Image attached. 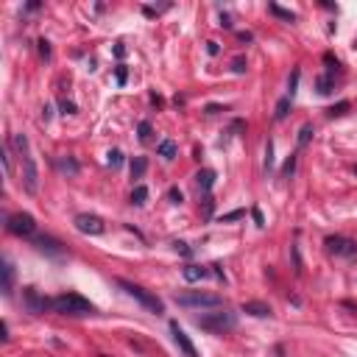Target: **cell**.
<instances>
[{
    "label": "cell",
    "mask_w": 357,
    "mask_h": 357,
    "mask_svg": "<svg viewBox=\"0 0 357 357\" xmlns=\"http://www.w3.org/2000/svg\"><path fill=\"white\" fill-rule=\"evenodd\" d=\"M318 92H321V95H329V92H332V78L329 76L318 78Z\"/></svg>",
    "instance_id": "d4e9b609"
},
{
    "label": "cell",
    "mask_w": 357,
    "mask_h": 357,
    "mask_svg": "<svg viewBox=\"0 0 357 357\" xmlns=\"http://www.w3.org/2000/svg\"><path fill=\"white\" fill-rule=\"evenodd\" d=\"M59 106H62V115H76V112H78L76 104H73V101H67V98H62V104H59Z\"/></svg>",
    "instance_id": "1f68e13d"
},
{
    "label": "cell",
    "mask_w": 357,
    "mask_h": 357,
    "mask_svg": "<svg viewBox=\"0 0 357 357\" xmlns=\"http://www.w3.org/2000/svg\"><path fill=\"white\" fill-rule=\"evenodd\" d=\"M34 245H36V251L50 254V257H62L64 254L62 243H59L56 238H50V235H39V238H34Z\"/></svg>",
    "instance_id": "8fae6325"
},
{
    "label": "cell",
    "mask_w": 357,
    "mask_h": 357,
    "mask_svg": "<svg viewBox=\"0 0 357 357\" xmlns=\"http://www.w3.org/2000/svg\"><path fill=\"white\" fill-rule=\"evenodd\" d=\"M115 56L123 59V56H126V48H123V45H118V48H115Z\"/></svg>",
    "instance_id": "7bdbcfd3"
},
{
    "label": "cell",
    "mask_w": 357,
    "mask_h": 357,
    "mask_svg": "<svg viewBox=\"0 0 357 357\" xmlns=\"http://www.w3.org/2000/svg\"><path fill=\"white\" fill-rule=\"evenodd\" d=\"M6 229L11 232V235H20V238H31L36 232V221L28 212H17V215L6 218Z\"/></svg>",
    "instance_id": "52a82bcc"
},
{
    "label": "cell",
    "mask_w": 357,
    "mask_h": 357,
    "mask_svg": "<svg viewBox=\"0 0 357 357\" xmlns=\"http://www.w3.org/2000/svg\"><path fill=\"white\" fill-rule=\"evenodd\" d=\"M109 165H112V168H120V165H123V154H120V151H109Z\"/></svg>",
    "instance_id": "d6a6232c"
},
{
    "label": "cell",
    "mask_w": 357,
    "mask_h": 357,
    "mask_svg": "<svg viewBox=\"0 0 357 357\" xmlns=\"http://www.w3.org/2000/svg\"><path fill=\"white\" fill-rule=\"evenodd\" d=\"M212 268H215V273H218V279H224V282H226V273H224V265H221V262H215V265H212Z\"/></svg>",
    "instance_id": "60d3db41"
},
{
    "label": "cell",
    "mask_w": 357,
    "mask_h": 357,
    "mask_svg": "<svg viewBox=\"0 0 357 357\" xmlns=\"http://www.w3.org/2000/svg\"><path fill=\"white\" fill-rule=\"evenodd\" d=\"M273 168V142L268 140V145H265V170H271Z\"/></svg>",
    "instance_id": "f546056e"
},
{
    "label": "cell",
    "mask_w": 357,
    "mask_h": 357,
    "mask_svg": "<svg viewBox=\"0 0 357 357\" xmlns=\"http://www.w3.org/2000/svg\"><path fill=\"white\" fill-rule=\"evenodd\" d=\"M137 131H140V140H142V142H148V140H151V123H148V120H142Z\"/></svg>",
    "instance_id": "83f0119b"
},
{
    "label": "cell",
    "mask_w": 357,
    "mask_h": 357,
    "mask_svg": "<svg viewBox=\"0 0 357 357\" xmlns=\"http://www.w3.org/2000/svg\"><path fill=\"white\" fill-rule=\"evenodd\" d=\"M3 168H6V173H11V151H8V145L3 148Z\"/></svg>",
    "instance_id": "d590c367"
},
{
    "label": "cell",
    "mask_w": 357,
    "mask_h": 357,
    "mask_svg": "<svg viewBox=\"0 0 357 357\" xmlns=\"http://www.w3.org/2000/svg\"><path fill=\"white\" fill-rule=\"evenodd\" d=\"M3 293L6 296L14 293V265L8 259H3Z\"/></svg>",
    "instance_id": "9a60e30c"
},
{
    "label": "cell",
    "mask_w": 357,
    "mask_h": 357,
    "mask_svg": "<svg viewBox=\"0 0 357 357\" xmlns=\"http://www.w3.org/2000/svg\"><path fill=\"white\" fill-rule=\"evenodd\" d=\"M173 248H176L179 254H182V257H193V248H190L187 243H182V240H176V243H173Z\"/></svg>",
    "instance_id": "f1b7e54d"
},
{
    "label": "cell",
    "mask_w": 357,
    "mask_h": 357,
    "mask_svg": "<svg viewBox=\"0 0 357 357\" xmlns=\"http://www.w3.org/2000/svg\"><path fill=\"white\" fill-rule=\"evenodd\" d=\"M313 134H315V128L310 126V123H304V126L299 128V148H307L310 140H313Z\"/></svg>",
    "instance_id": "44dd1931"
},
{
    "label": "cell",
    "mask_w": 357,
    "mask_h": 357,
    "mask_svg": "<svg viewBox=\"0 0 357 357\" xmlns=\"http://www.w3.org/2000/svg\"><path fill=\"white\" fill-rule=\"evenodd\" d=\"M268 11L271 14H276L279 20H285V22H296V14L290 11V8H282L279 3H268Z\"/></svg>",
    "instance_id": "ac0fdd59"
},
{
    "label": "cell",
    "mask_w": 357,
    "mask_h": 357,
    "mask_svg": "<svg viewBox=\"0 0 357 357\" xmlns=\"http://www.w3.org/2000/svg\"><path fill=\"white\" fill-rule=\"evenodd\" d=\"M218 112H226L224 106H218V104H210L207 106V115H218Z\"/></svg>",
    "instance_id": "ab89813d"
},
{
    "label": "cell",
    "mask_w": 357,
    "mask_h": 357,
    "mask_svg": "<svg viewBox=\"0 0 357 357\" xmlns=\"http://www.w3.org/2000/svg\"><path fill=\"white\" fill-rule=\"evenodd\" d=\"M240 310H243L245 315H254V318H271L273 315L271 304H265V301H243Z\"/></svg>",
    "instance_id": "7c38bea8"
},
{
    "label": "cell",
    "mask_w": 357,
    "mask_h": 357,
    "mask_svg": "<svg viewBox=\"0 0 357 357\" xmlns=\"http://www.w3.org/2000/svg\"><path fill=\"white\" fill-rule=\"evenodd\" d=\"M355 176H357V168H355Z\"/></svg>",
    "instance_id": "f6af8a7d"
},
{
    "label": "cell",
    "mask_w": 357,
    "mask_h": 357,
    "mask_svg": "<svg viewBox=\"0 0 357 357\" xmlns=\"http://www.w3.org/2000/svg\"><path fill=\"white\" fill-rule=\"evenodd\" d=\"M148 170V159L145 156H134L131 159V179H142Z\"/></svg>",
    "instance_id": "ffe728a7"
},
{
    "label": "cell",
    "mask_w": 357,
    "mask_h": 357,
    "mask_svg": "<svg viewBox=\"0 0 357 357\" xmlns=\"http://www.w3.org/2000/svg\"><path fill=\"white\" fill-rule=\"evenodd\" d=\"M115 78H118V84H126V81H128V70L123 67V64H120L118 70H115Z\"/></svg>",
    "instance_id": "e575fe53"
},
{
    "label": "cell",
    "mask_w": 357,
    "mask_h": 357,
    "mask_svg": "<svg viewBox=\"0 0 357 357\" xmlns=\"http://www.w3.org/2000/svg\"><path fill=\"white\" fill-rule=\"evenodd\" d=\"M207 53H210V56H218V53H221V45L218 42H207Z\"/></svg>",
    "instance_id": "f35d334b"
},
{
    "label": "cell",
    "mask_w": 357,
    "mask_h": 357,
    "mask_svg": "<svg viewBox=\"0 0 357 357\" xmlns=\"http://www.w3.org/2000/svg\"><path fill=\"white\" fill-rule=\"evenodd\" d=\"M196 327L204 329V332H212V335H224L229 329L238 327V315L232 310H218V313H207V315H198L196 318Z\"/></svg>",
    "instance_id": "3957f363"
},
{
    "label": "cell",
    "mask_w": 357,
    "mask_h": 357,
    "mask_svg": "<svg viewBox=\"0 0 357 357\" xmlns=\"http://www.w3.org/2000/svg\"><path fill=\"white\" fill-rule=\"evenodd\" d=\"M232 73H245V59H243V56H235V59H232Z\"/></svg>",
    "instance_id": "4dcf8cb0"
},
{
    "label": "cell",
    "mask_w": 357,
    "mask_h": 357,
    "mask_svg": "<svg viewBox=\"0 0 357 357\" xmlns=\"http://www.w3.org/2000/svg\"><path fill=\"white\" fill-rule=\"evenodd\" d=\"M118 282V287H123L131 299H137L142 304L145 310H151V313H156V315H162L165 313V304H162V299L159 296H154L151 290H145L142 285H134V282H128V279H115Z\"/></svg>",
    "instance_id": "277c9868"
},
{
    "label": "cell",
    "mask_w": 357,
    "mask_h": 357,
    "mask_svg": "<svg viewBox=\"0 0 357 357\" xmlns=\"http://www.w3.org/2000/svg\"><path fill=\"white\" fill-rule=\"evenodd\" d=\"M290 104H293V98H290V95L279 98V101H276V109H273V118H276V120H285L287 112H290Z\"/></svg>",
    "instance_id": "d6986e66"
},
{
    "label": "cell",
    "mask_w": 357,
    "mask_h": 357,
    "mask_svg": "<svg viewBox=\"0 0 357 357\" xmlns=\"http://www.w3.org/2000/svg\"><path fill=\"white\" fill-rule=\"evenodd\" d=\"M168 201H170V204H182V201H184V193H182L179 187H170V190H168Z\"/></svg>",
    "instance_id": "484cf974"
},
{
    "label": "cell",
    "mask_w": 357,
    "mask_h": 357,
    "mask_svg": "<svg viewBox=\"0 0 357 357\" xmlns=\"http://www.w3.org/2000/svg\"><path fill=\"white\" fill-rule=\"evenodd\" d=\"M76 229L81 235H104L106 224H104V218L92 215V212H81V215H76Z\"/></svg>",
    "instance_id": "ba28073f"
},
{
    "label": "cell",
    "mask_w": 357,
    "mask_h": 357,
    "mask_svg": "<svg viewBox=\"0 0 357 357\" xmlns=\"http://www.w3.org/2000/svg\"><path fill=\"white\" fill-rule=\"evenodd\" d=\"M324 245H327V251L335 254V257H343V259L357 257V240L343 238V235H329V238L324 240Z\"/></svg>",
    "instance_id": "8992f818"
},
{
    "label": "cell",
    "mask_w": 357,
    "mask_h": 357,
    "mask_svg": "<svg viewBox=\"0 0 357 357\" xmlns=\"http://www.w3.org/2000/svg\"><path fill=\"white\" fill-rule=\"evenodd\" d=\"M50 310L59 315H92L95 313V304L78 293H62L56 299H50Z\"/></svg>",
    "instance_id": "7a4b0ae2"
},
{
    "label": "cell",
    "mask_w": 357,
    "mask_h": 357,
    "mask_svg": "<svg viewBox=\"0 0 357 357\" xmlns=\"http://www.w3.org/2000/svg\"><path fill=\"white\" fill-rule=\"evenodd\" d=\"M245 212L243 210H235V212H226V215H221V224H232V221H240Z\"/></svg>",
    "instance_id": "4316f807"
},
{
    "label": "cell",
    "mask_w": 357,
    "mask_h": 357,
    "mask_svg": "<svg viewBox=\"0 0 357 357\" xmlns=\"http://www.w3.org/2000/svg\"><path fill=\"white\" fill-rule=\"evenodd\" d=\"M173 301L182 304V307H221V304H224L221 296L204 293V290H184V293H176Z\"/></svg>",
    "instance_id": "5b68a950"
},
{
    "label": "cell",
    "mask_w": 357,
    "mask_h": 357,
    "mask_svg": "<svg viewBox=\"0 0 357 357\" xmlns=\"http://www.w3.org/2000/svg\"><path fill=\"white\" fill-rule=\"evenodd\" d=\"M170 335H173V343L179 346V352H182L184 357H198V352H196V346H193V341L187 338V332H184L182 327L176 321H170Z\"/></svg>",
    "instance_id": "30bf717a"
},
{
    "label": "cell",
    "mask_w": 357,
    "mask_h": 357,
    "mask_svg": "<svg viewBox=\"0 0 357 357\" xmlns=\"http://www.w3.org/2000/svg\"><path fill=\"white\" fill-rule=\"evenodd\" d=\"M56 170L64 176H78V162L73 159V156H56Z\"/></svg>",
    "instance_id": "4fadbf2b"
},
{
    "label": "cell",
    "mask_w": 357,
    "mask_h": 357,
    "mask_svg": "<svg viewBox=\"0 0 357 357\" xmlns=\"http://www.w3.org/2000/svg\"><path fill=\"white\" fill-rule=\"evenodd\" d=\"M221 25H224V28H232V22H229V17L226 14H221Z\"/></svg>",
    "instance_id": "ee69618b"
},
{
    "label": "cell",
    "mask_w": 357,
    "mask_h": 357,
    "mask_svg": "<svg viewBox=\"0 0 357 357\" xmlns=\"http://www.w3.org/2000/svg\"><path fill=\"white\" fill-rule=\"evenodd\" d=\"M212 210H215V198H212V196H207V198H204V215H207V218H212Z\"/></svg>",
    "instance_id": "836d02e7"
},
{
    "label": "cell",
    "mask_w": 357,
    "mask_h": 357,
    "mask_svg": "<svg viewBox=\"0 0 357 357\" xmlns=\"http://www.w3.org/2000/svg\"><path fill=\"white\" fill-rule=\"evenodd\" d=\"M156 154L162 156V159H176V154H179V145H176L173 140H162L159 142V148H156Z\"/></svg>",
    "instance_id": "e0dca14e"
},
{
    "label": "cell",
    "mask_w": 357,
    "mask_h": 357,
    "mask_svg": "<svg viewBox=\"0 0 357 357\" xmlns=\"http://www.w3.org/2000/svg\"><path fill=\"white\" fill-rule=\"evenodd\" d=\"M293 170H296V154H290L287 156V162H285V168H282V179H290Z\"/></svg>",
    "instance_id": "cb8c5ba5"
},
{
    "label": "cell",
    "mask_w": 357,
    "mask_h": 357,
    "mask_svg": "<svg viewBox=\"0 0 357 357\" xmlns=\"http://www.w3.org/2000/svg\"><path fill=\"white\" fill-rule=\"evenodd\" d=\"M145 198H148V187H142V184H137V187H134V193H131V204H137V207H142V204H145Z\"/></svg>",
    "instance_id": "603a6c76"
},
{
    "label": "cell",
    "mask_w": 357,
    "mask_h": 357,
    "mask_svg": "<svg viewBox=\"0 0 357 357\" xmlns=\"http://www.w3.org/2000/svg\"><path fill=\"white\" fill-rule=\"evenodd\" d=\"M196 182H198V187H201L204 193H210L212 184H215V170H207V168L198 170V173H196Z\"/></svg>",
    "instance_id": "2e32d148"
},
{
    "label": "cell",
    "mask_w": 357,
    "mask_h": 357,
    "mask_svg": "<svg viewBox=\"0 0 357 357\" xmlns=\"http://www.w3.org/2000/svg\"><path fill=\"white\" fill-rule=\"evenodd\" d=\"M22 301H25L28 313H34V315L50 310V299H42V296L36 293V287H22Z\"/></svg>",
    "instance_id": "9c48e42d"
},
{
    "label": "cell",
    "mask_w": 357,
    "mask_h": 357,
    "mask_svg": "<svg viewBox=\"0 0 357 357\" xmlns=\"http://www.w3.org/2000/svg\"><path fill=\"white\" fill-rule=\"evenodd\" d=\"M238 39H240V42H251L254 36L248 34V31H240V34H238Z\"/></svg>",
    "instance_id": "b9f144b4"
},
{
    "label": "cell",
    "mask_w": 357,
    "mask_h": 357,
    "mask_svg": "<svg viewBox=\"0 0 357 357\" xmlns=\"http://www.w3.org/2000/svg\"><path fill=\"white\" fill-rule=\"evenodd\" d=\"M251 218H254V224H257V226H265V218H262V212H259L257 207L251 210Z\"/></svg>",
    "instance_id": "74e56055"
},
{
    "label": "cell",
    "mask_w": 357,
    "mask_h": 357,
    "mask_svg": "<svg viewBox=\"0 0 357 357\" xmlns=\"http://www.w3.org/2000/svg\"><path fill=\"white\" fill-rule=\"evenodd\" d=\"M182 276H184L187 282H201V279H207V276H210V268H204V265H184Z\"/></svg>",
    "instance_id": "5bb4252c"
},
{
    "label": "cell",
    "mask_w": 357,
    "mask_h": 357,
    "mask_svg": "<svg viewBox=\"0 0 357 357\" xmlns=\"http://www.w3.org/2000/svg\"><path fill=\"white\" fill-rule=\"evenodd\" d=\"M11 145H14V151L22 159V184H25V190H28L31 196H36V193H39V168H36V159H34V154H31L28 137H25V134H14V137H11Z\"/></svg>",
    "instance_id": "6da1fadb"
},
{
    "label": "cell",
    "mask_w": 357,
    "mask_h": 357,
    "mask_svg": "<svg viewBox=\"0 0 357 357\" xmlns=\"http://www.w3.org/2000/svg\"><path fill=\"white\" fill-rule=\"evenodd\" d=\"M39 53H42L45 59H50V42L48 39H39Z\"/></svg>",
    "instance_id": "8d00e7d4"
},
{
    "label": "cell",
    "mask_w": 357,
    "mask_h": 357,
    "mask_svg": "<svg viewBox=\"0 0 357 357\" xmlns=\"http://www.w3.org/2000/svg\"><path fill=\"white\" fill-rule=\"evenodd\" d=\"M349 101H341V104H335V106H329L327 109V118H341V115H346L349 112Z\"/></svg>",
    "instance_id": "7402d4cb"
}]
</instances>
